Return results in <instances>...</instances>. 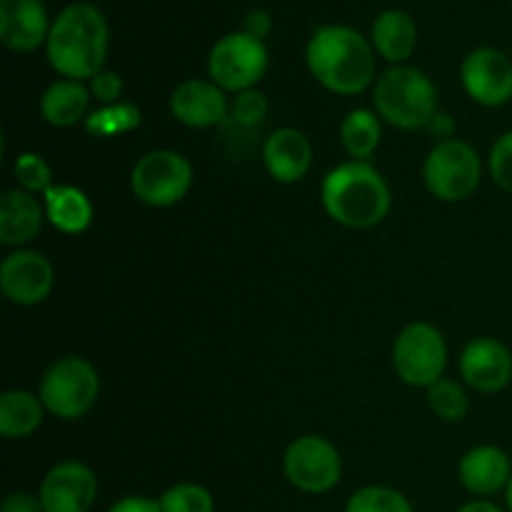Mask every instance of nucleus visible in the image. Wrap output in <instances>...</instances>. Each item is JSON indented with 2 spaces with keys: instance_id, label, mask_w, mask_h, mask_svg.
<instances>
[{
  "instance_id": "1",
  "label": "nucleus",
  "mask_w": 512,
  "mask_h": 512,
  "mask_svg": "<svg viewBox=\"0 0 512 512\" xmlns=\"http://www.w3.org/2000/svg\"><path fill=\"white\" fill-rule=\"evenodd\" d=\"M315 83L335 95H360L378 80V53L370 38L350 25H320L305 45Z\"/></svg>"
},
{
  "instance_id": "2",
  "label": "nucleus",
  "mask_w": 512,
  "mask_h": 512,
  "mask_svg": "<svg viewBox=\"0 0 512 512\" xmlns=\"http://www.w3.org/2000/svg\"><path fill=\"white\" fill-rule=\"evenodd\" d=\"M110 50V28L103 10L93 3H70L50 25L45 58L50 68L68 80H93L105 70Z\"/></svg>"
},
{
  "instance_id": "3",
  "label": "nucleus",
  "mask_w": 512,
  "mask_h": 512,
  "mask_svg": "<svg viewBox=\"0 0 512 512\" xmlns=\"http://www.w3.org/2000/svg\"><path fill=\"white\" fill-rule=\"evenodd\" d=\"M320 203L328 218L343 228L368 230L388 218L393 193L388 180L373 165L348 160L325 173Z\"/></svg>"
},
{
  "instance_id": "4",
  "label": "nucleus",
  "mask_w": 512,
  "mask_h": 512,
  "mask_svg": "<svg viewBox=\"0 0 512 512\" xmlns=\"http://www.w3.org/2000/svg\"><path fill=\"white\" fill-rule=\"evenodd\" d=\"M373 108L380 120L398 130H425L440 110L433 78L415 65H390L373 85Z\"/></svg>"
},
{
  "instance_id": "5",
  "label": "nucleus",
  "mask_w": 512,
  "mask_h": 512,
  "mask_svg": "<svg viewBox=\"0 0 512 512\" xmlns=\"http://www.w3.org/2000/svg\"><path fill=\"white\" fill-rule=\"evenodd\" d=\"M38 395L45 410L60 420H80L100 398V375L90 360L65 355L50 363L40 378Z\"/></svg>"
},
{
  "instance_id": "6",
  "label": "nucleus",
  "mask_w": 512,
  "mask_h": 512,
  "mask_svg": "<svg viewBox=\"0 0 512 512\" xmlns=\"http://www.w3.org/2000/svg\"><path fill=\"white\" fill-rule=\"evenodd\" d=\"M425 188L443 203H463L478 193L483 183V160L465 140L435 143L423 163Z\"/></svg>"
},
{
  "instance_id": "7",
  "label": "nucleus",
  "mask_w": 512,
  "mask_h": 512,
  "mask_svg": "<svg viewBox=\"0 0 512 512\" xmlns=\"http://www.w3.org/2000/svg\"><path fill=\"white\" fill-rule=\"evenodd\" d=\"M193 163L178 150H148L130 170V190L150 208L178 205L193 188Z\"/></svg>"
},
{
  "instance_id": "8",
  "label": "nucleus",
  "mask_w": 512,
  "mask_h": 512,
  "mask_svg": "<svg viewBox=\"0 0 512 512\" xmlns=\"http://www.w3.org/2000/svg\"><path fill=\"white\" fill-rule=\"evenodd\" d=\"M395 375L410 388H425L438 383L448 368V343L433 323L415 320L408 323L393 340Z\"/></svg>"
},
{
  "instance_id": "9",
  "label": "nucleus",
  "mask_w": 512,
  "mask_h": 512,
  "mask_svg": "<svg viewBox=\"0 0 512 512\" xmlns=\"http://www.w3.org/2000/svg\"><path fill=\"white\" fill-rule=\"evenodd\" d=\"M268 65L270 53L265 40L253 38L245 30L223 35L208 55L210 80L233 95L255 88L268 73Z\"/></svg>"
},
{
  "instance_id": "10",
  "label": "nucleus",
  "mask_w": 512,
  "mask_h": 512,
  "mask_svg": "<svg viewBox=\"0 0 512 512\" xmlns=\"http://www.w3.org/2000/svg\"><path fill=\"white\" fill-rule=\"evenodd\" d=\"M283 473L305 495H328L343 478L340 450L320 435H300L285 448Z\"/></svg>"
},
{
  "instance_id": "11",
  "label": "nucleus",
  "mask_w": 512,
  "mask_h": 512,
  "mask_svg": "<svg viewBox=\"0 0 512 512\" xmlns=\"http://www.w3.org/2000/svg\"><path fill=\"white\" fill-rule=\"evenodd\" d=\"M460 83L473 103L503 108L512 100V60L490 45L470 50L460 65Z\"/></svg>"
},
{
  "instance_id": "12",
  "label": "nucleus",
  "mask_w": 512,
  "mask_h": 512,
  "mask_svg": "<svg viewBox=\"0 0 512 512\" xmlns=\"http://www.w3.org/2000/svg\"><path fill=\"white\" fill-rule=\"evenodd\" d=\"M53 263L40 250L15 248L0 263V290L5 298L20 308H30L53 293Z\"/></svg>"
},
{
  "instance_id": "13",
  "label": "nucleus",
  "mask_w": 512,
  "mask_h": 512,
  "mask_svg": "<svg viewBox=\"0 0 512 512\" xmlns=\"http://www.w3.org/2000/svg\"><path fill=\"white\" fill-rule=\"evenodd\" d=\"M98 475L80 460H60L45 473L38 498L45 512H90L98 500Z\"/></svg>"
},
{
  "instance_id": "14",
  "label": "nucleus",
  "mask_w": 512,
  "mask_h": 512,
  "mask_svg": "<svg viewBox=\"0 0 512 512\" xmlns=\"http://www.w3.org/2000/svg\"><path fill=\"white\" fill-rule=\"evenodd\" d=\"M460 378L478 393H500L512 380L510 348L490 335L470 340L460 353Z\"/></svg>"
},
{
  "instance_id": "15",
  "label": "nucleus",
  "mask_w": 512,
  "mask_h": 512,
  "mask_svg": "<svg viewBox=\"0 0 512 512\" xmlns=\"http://www.w3.org/2000/svg\"><path fill=\"white\" fill-rule=\"evenodd\" d=\"M170 113L188 128H215L230 120V100L213 80L190 78L170 93Z\"/></svg>"
},
{
  "instance_id": "16",
  "label": "nucleus",
  "mask_w": 512,
  "mask_h": 512,
  "mask_svg": "<svg viewBox=\"0 0 512 512\" xmlns=\"http://www.w3.org/2000/svg\"><path fill=\"white\" fill-rule=\"evenodd\" d=\"M48 8L43 0H0V43L10 53H35L50 35Z\"/></svg>"
},
{
  "instance_id": "17",
  "label": "nucleus",
  "mask_w": 512,
  "mask_h": 512,
  "mask_svg": "<svg viewBox=\"0 0 512 512\" xmlns=\"http://www.w3.org/2000/svg\"><path fill=\"white\" fill-rule=\"evenodd\" d=\"M512 478V460L498 445H475L458 463V480L473 498L490 500L505 493Z\"/></svg>"
},
{
  "instance_id": "18",
  "label": "nucleus",
  "mask_w": 512,
  "mask_h": 512,
  "mask_svg": "<svg viewBox=\"0 0 512 512\" xmlns=\"http://www.w3.org/2000/svg\"><path fill=\"white\" fill-rule=\"evenodd\" d=\"M263 165L280 185L300 183L313 168V145L298 128H278L265 138Z\"/></svg>"
},
{
  "instance_id": "19",
  "label": "nucleus",
  "mask_w": 512,
  "mask_h": 512,
  "mask_svg": "<svg viewBox=\"0 0 512 512\" xmlns=\"http://www.w3.org/2000/svg\"><path fill=\"white\" fill-rule=\"evenodd\" d=\"M43 198L28 190L10 188L0 195V243L8 248H23L33 243L45 223Z\"/></svg>"
},
{
  "instance_id": "20",
  "label": "nucleus",
  "mask_w": 512,
  "mask_h": 512,
  "mask_svg": "<svg viewBox=\"0 0 512 512\" xmlns=\"http://www.w3.org/2000/svg\"><path fill=\"white\" fill-rule=\"evenodd\" d=\"M370 43L385 63L405 65L413 58L415 45H418V25H415L413 15L400 8L383 10L373 20Z\"/></svg>"
},
{
  "instance_id": "21",
  "label": "nucleus",
  "mask_w": 512,
  "mask_h": 512,
  "mask_svg": "<svg viewBox=\"0 0 512 512\" xmlns=\"http://www.w3.org/2000/svg\"><path fill=\"white\" fill-rule=\"evenodd\" d=\"M90 88L80 80L58 78L40 95V115L53 128H73L85 123L90 105Z\"/></svg>"
},
{
  "instance_id": "22",
  "label": "nucleus",
  "mask_w": 512,
  "mask_h": 512,
  "mask_svg": "<svg viewBox=\"0 0 512 512\" xmlns=\"http://www.w3.org/2000/svg\"><path fill=\"white\" fill-rule=\"evenodd\" d=\"M43 208L48 223L65 235H80L93 225V203L88 193L75 185L55 183L43 195Z\"/></svg>"
},
{
  "instance_id": "23",
  "label": "nucleus",
  "mask_w": 512,
  "mask_h": 512,
  "mask_svg": "<svg viewBox=\"0 0 512 512\" xmlns=\"http://www.w3.org/2000/svg\"><path fill=\"white\" fill-rule=\"evenodd\" d=\"M45 405L40 395L28 390H5L0 395V435L5 440L30 438L45 420Z\"/></svg>"
},
{
  "instance_id": "24",
  "label": "nucleus",
  "mask_w": 512,
  "mask_h": 512,
  "mask_svg": "<svg viewBox=\"0 0 512 512\" xmlns=\"http://www.w3.org/2000/svg\"><path fill=\"white\" fill-rule=\"evenodd\" d=\"M380 140H383V120L375 110L355 108L340 123V145L350 160L368 163V158H373L375 150L380 148Z\"/></svg>"
},
{
  "instance_id": "25",
  "label": "nucleus",
  "mask_w": 512,
  "mask_h": 512,
  "mask_svg": "<svg viewBox=\"0 0 512 512\" xmlns=\"http://www.w3.org/2000/svg\"><path fill=\"white\" fill-rule=\"evenodd\" d=\"M140 123H143V115H140L138 105L128 103V100H120V103L103 105L95 113H90L85 118L83 128L93 138H115V135H123L140 128Z\"/></svg>"
},
{
  "instance_id": "26",
  "label": "nucleus",
  "mask_w": 512,
  "mask_h": 512,
  "mask_svg": "<svg viewBox=\"0 0 512 512\" xmlns=\"http://www.w3.org/2000/svg\"><path fill=\"white\" fill-rule=\"evenodd\" d=\"M345 512H415L408 495L390 485H365L345 503Z\"/></svg>"
},
{
  "instance_id": "27",
  "label": "nucleus",
  "mask_w": 512,
  "mask_h": 512,
  "mask_svg": "<svg viewBox=\"0 0 512 512\" xmlns=\"http://www.w3.org/2000/svg\"><path fill=\"white\" fill-rule=\"evenodd\" d=\"M428 405L435 413V418L445 423H460L468 415L470 400L463 385L458 380L440 378L438 383L428 388Z\"/></svg>"
},
{
  "instance_id": "28",
  "label": "nucleus",
  "mask_w": 512,
  "mask_h": 512,
  "mask_svg": "<svg viewBox=\"0 0 512 512\" xmlns=\"http://www.w3.org/2000/svg\"><path fill=\"white\" fill-rule=\"evenodd\" d=\"M163 512H215V498L200 483H175L158 498Z\"/></svg>"
},
{
  "instance_id": "29",
  "label": "nucleus",
  "mask_w": 512,
  "mask_h": 512,
  "mask_svg": "<svg viewBox=\"0 0 512 512\" xmlns=\"http://www.w3.org/2000/svg\"><path fill=\"white\" fill-rule=\"evenodd\" d=\"M13 178L20 190H28L33 195H45L55 185L50 163L40 153H33V150H25L15 158Z\"/></svg>"
},
{
  "instance_id": "30",
  "label": "nucleus",
  "mask_w": 512,
  "mask_h": 512,
  "mask_svg": "<svg viewBox=\"0 0 512 512\" xmlns=\"http://www.w3.org/2000/svg\"><path fill=\"white\" fill-rule=\"evenodd\" d=\"M268 110V98L258 88L243 90V93L233 95V100H230V120L240 128H258L268 118Z\"/></svg>"
},
{
  "instance_id": "31",
  "label": "nucleus",
  "mask_w": 512,
  "mask_h": 512,
  "mask_svg": "<svg viewBox=\"0 0 512 512\" xmlns=\"http://www.w3.org/2000/svg\"><path fill=\"white\" fill-rule=\"evenodd\" d=\"M488 168L490 178L495 180L500 190L512 195V130L500 135L493 143L488 155Z\"/></svg>"
},
{
  "instance_id": "32",
  "label": "nucleus",
  "mask_w": 512,
  "mask_h": 512,
  "mask_svg": "<svg viewBox=\"0 0 512 512\" xmlns=\"http://www.w3.org/2000/svg\"><path fill=\"white\" fill-rule=\"evenodd\" d=\"M88 88H90V95H93L98 103L113 105V103H120V98H123L125 83L115 70L105 68L100 70L93 80H88Z\"/></svg>"
},
{
  "instance_id": "33",
  "label": "nucleus",
  "mask_w": 512,
  "mask_h": 512,
  "mask_svg": "<svg viewBox=\"0 0 512 512\" xmlns=\"http://www.w3.org/2000/svg\"><path fill=\"white\" fill-rule=\"evenodd\" d=\"M425 133L435 140V143H445V140H455V133H458V125H455V118L445 110H438V113L430 118V123L425 125Z\"/></svg>"
},
{
  "instance_id": "34",
  "label": "nucleus",
  "mask_w": 512,
  "mask_h": 512,
  "mask_svg": "<svg viewBox=\"0 0 512 512\" xmlns=\"http://www.w3.org/2000/svg\"><path fill=\"white\" fill-rule=\"evenodd\" d=\"M0 512H45V510L38 495L25 493V490H15V493L5 495L3 503H0Z\"/></svg>"
},
{
  "instance_id": "35",
  "label": "nucleus",
  "mask_w": 512,
  "mask_h": 512,
  "mask_svg": "<svg viewBox=\"0 0 512 512\" xmlns=\"http://www.w3.org/2000/svg\"><path fill=\"white\" fill-rule=\"evenodd\" d=\"M240 30H245V33L253 35V38L265 40L270 35V30H273V18H270V13L265 8H253L245 15L243 28Z\"/></svg>"
},
{
  "instance_id": "36",
  "label": "nucleus",
  "mask_w": 512,
  "mask_h": 512,
  "mask_svg": "<svg viewBox=\"0 0 512 512\" xmlns=\"http://www.w3.org/2000/svg\"><path fill=\"white\" fill-rule=\"evenodd\" d=\"M108 512H163L158 500L148 498V495H125L118 503H113Z\"/></svg>"
},
{
  "instance_id": "37",
  "label": "nucleus",
  "mask_w": 512,
  "mask_h": 512,
  "mask_svg": "<svg viewBox=\"0 0 512 512\" xmlns=\"http://www.w3.org/2000/svg\"><path fill=\"white\" fill-rule=\"evenodd\" d=\"M455 512H505L500 505H495L493 500H483V498H473L468 500L465 505H460Z\"/></svg>"
},
{
  "instance_id": "38",
  "label": "nucleus",
  "mask_w": 512,
  "mask_h": 512,
  "mask_svg": "<svg viewBox=\"0 0 512 512\" xmlns=\"http://www.w3.org/2000/svg\"><path fill=\"white\" fill-rule=\"evenodd\" d=\"M505 510L508 512H512V478H510V483H508V488H505Z\"/></svg>"
},
{
  "instance_id": "39",
  "label": "nucleus",
  "mask_w": 512,
  "mask_h": 512,
  "mask_svg": "<svg viewBox=\"0 0 512 512\" xmlns=\"http://www.w3.org/2000/svg\"><path fill=\"white\" fill-rule=\"evenodd\" d=\"M510 3H512V0H510Z\"/></svg>"
}]
</instances>
